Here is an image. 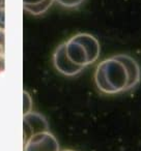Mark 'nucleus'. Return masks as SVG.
Listing matches in <instances>:
<instances>
[{"mask_svg":"<svg viewBox=\"0 0 141 151\" xmlns=\"http://www.w3.org/2000/svg\"><path fill=\"white\" fill-rule=\"evenodd\" d=\"M53 64L59 73L67 76V77H74L84 69V67L75 64L69 58L67 52H65L64 42L59 45L55 50L54 54H53Z\"/></svg>","mask_w":141,"mask_h":151,"instance_id":"nucleus-4","label":"nucleus"},{"mask_svg":"<svg viewBox=\"0 0 141 151\" xmlns=\"http://www.w3.org/2000/svg\"><path fill=\"white\" fill-rule=\"evenodd\" d=\"M55 1H57L59 4L64 7L73 9V7H78L79 5H81V3H83L84 0H55Z\"/></svg>","mask_w":141,"mask_h":151,"instance_id":"nucleus-8","label":"nucleus"},{"mask_svg":"<svg viewBox=\"0 0 141 151\" xmlns=\"http://www.w3.org/2000/svg\"><path fill=\"white\" fill-rule=\"evenodd\" d=\"M65 52L75 64L86 67L99 59L100 42L89 33H78L64 42Z\"/></svg>","mask_w":141,"mask_h":151,"instance_id":"nucleus-2","label":"nucleus"},{"mask_svg":"<svg viewBox=\"0 0 141 151\" xmlns=\"http://www.w3.org/2000/svg\"><path fill=\"white\" fill-rule=\"evenodd\" d=\"M45 0H23V5H35Z\"/></svg>","mask_w":141,"mask_h":151,"instance_id":"nucleus-11","label":"nucleus"},{"mask_svg":"<svg viewBox=\"0 0 141 151\" xmlns=\"http://www.w3.org/2000/svg\"><path fill=\"white\" fill-rule=\"evenodd\" d=\"M0 7H4V0H0Z\"/></svg>","mask_w":141,"mask_h":151,"instance_id":"nucleus-12","label":"nucleus"},{"mask_svg":"<svg viewBox=\"0 0 141 151\" xmlns=\"http://www.w3.org/2000/svg\"><path fill=\"white\" fill-rule=\"evenodd\" d=\"M55 0H45L43 2L38 3L35 5H23L24 9L28 13H30L31 15L34 16H40L42 14L46 13L49 9L51 7V5L53 4Z\"/></svg>","mask_w":141,"mask_h":151,"instance_id":"nucleus-6","label":"nucleus"},{"mask_svg":"<svg viewBox=\"0 0 141 151\" xmlns=\"http://www.w3.org/2000/svg\"><path fill=\"white\" fill-rule=\"evenodd\" d=\"M141 68L132 56L118 54L101 61L95 71V86L105 94H118L136 88Z\"/></svg>","mask_w":141,"mask_h":151,"instance_id":"nucleus-1","label":"nucleus"},{"mask_svg":"<svg viewBox=\"0 0 141 151\" xmlns=\"http://www.w3.org/2000/svg\"><path fill=\"white\" fill-rule=\"evenodd\" d=\"M62 151H75V150H71V149H65V150H62Z\"/></svg>","mask_w":141,"mask_h":151,"instance_id":"nucleus-13","label":"nucleus"},{"mask_svg":"<svg viewBox=\"0 0 141 151\" xmlns=\"http://www.w3.org/2000/svg\"><path fill=\"white\" fill-rule=\"evenodd\" d=\"M23 101H24V105H23V114L29 113L31 112V107H32V101L31 97H30L29 93L27 91H23Z\"/></svg>","mask_w":141,"mask_h":151,"instance_id":"nucleus-7","label":"nucleus"},{"mask_svg":"<svg viewBox=\"0 0 141 151\" xmlns=\"http://www.w3.org/2000/svg\"><path fill=\"white\" fill-rule=\"evenodd\" d=\"M23 134L24 143L33 134L43 132H49V125L46 118L40 113L29 112L23 117Z\"/></svg>","mask_w":141,"mask_h":151,"instance_id":"nucleus-5","label":"nucleus"},{"mask_svg":"<svg viewBox=\"0 0 141 151\" xmlns=\"http://www.w3.org/2000/svg\"><path fill=\"white\" fill-rule=\"evenodd\" d=\"M24 151H60L57 139L50 132L33 134L24 143Z\"/></svg>","mask_w":141,"mask_h":151,"instance_id":"nucleus-3","label":"nucleus"},{"mask_svg":"<svg viewBox=\"0 0 141 151\" xmlns=\"http://www.w3.org/2000/svg\"><path fill=\"white\" fill-rule=\"evenodd\" d=\"M4 48V30L0 29V52H3Z\"/></svg>","mask_w":141,"mask_h":151,"instance_id":"nucleus-10","label":"nucleus"},{"mask_svg":"<svg viewBox=\"0 0 141 151\" xmlns=\"http://www.w3.org/2000/svg\"><path fill=\"white\" fill-rule=\"evenodd\" d=\"M4 7H0V29L4 30Z\"/></svg>","mask_w":141,"mask_h":151,"instance_id":"nucleus-9","label":"nucleus"}]
</instances>
